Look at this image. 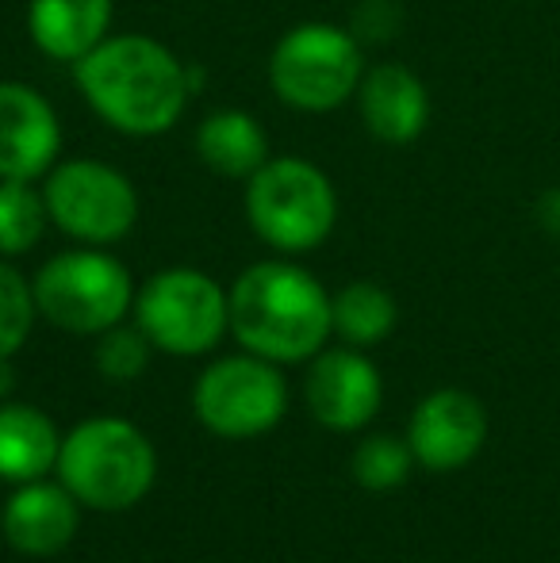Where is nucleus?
Here are the masks:
<instances>
[{"instance_id":"6ab92c4d","label":"nucleus","mask_w":560,"mask_h":563,"mask_svg":"<svg viewBox=\"0 0 560 563\" xmlns=\"http://www.w3.org/2000/svg\"><path fill=\"white\" fill-rule=\"evenodd\" d=\"M51 227L39 180H0V257H23Z\"/></svg>"},{"instance_id":"6e6552de","label":"nucleus","mask_w":560,"mask_h":563,"mask_svg":"<svg viewBox=\"0 0 560 563\" xmlns=\"http://www.w3.org/2000/svg\"><path fill=\"white\" fill-rule=\"evenodd\" d=\"M135 327L173 356H200L231 330V299L200 268H162L135 291Z\"/></svg>"},{"instance_id":"2eb2a0df","label":"nucleus","mask_w":560,"mask_h":563,"mask_svg":"<svg viewBox=\"0 0 560 563\" xmlns=\"http://www.w3.org/2000/svg\"><path fill=\"white\" fill-rule=\"evenodd\" d=\"M4 541L23 556H54L77 533V498L54 483H20L4 506Z\"/></svg>"},{"instance_id":"7ed1b4c3","label":"nucleus","mask_w":560,"mask_h":563,"mask_svg":"<svg viewBox=\"0 0 560 563\" xmlns=\"http://www.w3.org/2000/svg\"><path fill=\"white\" fill-rule=\"evenodd\" d=\"M365 51L350 27L307 20L288 27L270 51V89L292 112L327 115L358 97Z\"/></svg>"},{"instance_id":"dca6fc26","label":"nucleus","mask_w":560,"mask_h":563,"mask_svg":"<svg viewBox=\"0 0 560 563\" xmlns=\"http://www.w3.org/2000/svg\"><path fill=\"white\" fill-rule=\"evenodd\" d=\"M193 150L204 169L227 180H250L273 157L262 119L242 108H219V112L204 115L193 134Z\"/></svg>"},{"instance_id":"423d86ee","label":"nucleus","mask_w":560,"mask_h":563,"mask_svg":"<svg viewBox=\"0 0 560 563\" xmlns=\"http://www.w3.org/2000/svg\"><path fill=\"white\" fill-rule=\"evenodd\" d=\"M35 307L46 322L66 334H105L120 327L123 314L135 307V280L128 265L105 245L54 253L31 280Z\"/></svg>"},{"instance_id":"f03ea898","label":"nucleus","mask_w":560,"mask_h":563,"mask_svg":"<svg viewBox=\"0 0 560 563\" xmlns=\"http://www.w3.org/2000/svg\"><path fill=\"white\" fill-rule=\"evenodd\" d=\"M231 334L254 356L296 364L334 334V296L292 261H257L227 291Z\"/></svg>"},{"instance_id":"f8f14e48","label":"nucleus","mask_w":560,"mask_h":563,"mask_svg":"<svg viewBox=\"0 0 560 563\" xmlns=\"http://www.w3.org/2000/svg\"><path fill=\"white\" fill-rule=\"evenodd\" d=\"M487 438V415L480 399H472L461 387H441V391L426 395L411 415V430H407V445L415 460L430 472H453L464 467Z\"/></svg>"},{"instance_id":"5701e85b","label":"nucleus","mask_w":560,"mask_h":563,"mask_svg":"<svg viewBox=\"0 0 560 563\" xmlns=\"http://www.w3.org/2000/svg\"><path fill=\"white\" fill-rule=\"evenodd\" d=\"M534 219H538V227L546 230L553 242H560V188H546V192L538 196Z\"/></svg>"},{"instance_id":"aec40b11","label":"nucleus","mask_w":560,"mask_h":563,"mask_svg":"<svg viewBox=\"0 0 560 563\" xmlns=\"http://www.w3.org/2000/svg\"><path fill=\"white\" fill-rule=\"evenodd\" d=\"M411 464H415L411 445L399 438H384L381 433V438L361 441L350 460V472L365 490H396L399 483H407Z\"/></svg>"},{"instance_id":"39448f33","label":"nucleus","mask_w":560,"mask_h":563,"mask_svg":"<svg viewBox=\"0 0 560 563\" xmlns=\"http://www.w3.org/2000/svg\"><path fill=\"white\" fill-rule=\"evenodd\" d=\"M157 475L154 445L123 418H89L58 452V479L92 510H128L142 503Z\"/></svg>"},{"instance_id":"f257e3e1","label":"nucleus","mask_w":560,"mask_h":563,"mask_svg":"<svg viewBox=\"0 0 560 563\" xmlns=\"http://www.w3.org/2000/svg\"><path fill=\"white\" fill-rule=\"evenodd\" d=\"M69 69L92 115L128 139L169 134L193 100L188 66L169 46L142 31L108 35Z\"/></svg>"},{"instance_id":"f3484780","label":"nucleus","mask_w":560,"mask_h":563,"mask_svg":"<svg viewBox=\"0 0 560 563\" xmlns=\"http://www.w3.org/2000/svg\"><path fill=\"white\" fill-rule=\"evenodd\" d=\"M58 430L39 407L12 402L0 407V479L35 483L58 467Z\"/></svg>"},{"instance_id":"412c9836","label":"nucleus","mask_w":560,"mask_h":563,"mask_svg":"<svg viewBox=\"0 0 560 563\" xmlns=\"http://www.w3.org/2000/svg\"><path fill=\"white\" fill-rule=\"evenodd\" d=\"M35 291L31 280H23L20 268H12L0 257V356H15L23 349V341L31 338L35 327Z\"/></svg>"},{"instance_id":"20e7f679","label":"nucleus","mask_w":560,"mask_h":563,"mask_svg":"<svg viewBox=\"0 0 560 563\" xmlns=\"http://www.w3.org/2000/svg\"><path fill=\"white\" fill-rule=\"evenodd\" d=\"M246 219L277 253H311L334 234L338 188L322 165L296 154H273L246 180Z\"/></svg>"},{"instance_id":"b1692460","label":"nucleus","mask_w":560,"mask_h":563,"mask_svg":"<svg viewBox=\"0 0 560 563\" xmlns=\"http://www.w3.org/2000/svg\"><path fill=\"white\" fill-rule=\"evenodd\" d=\"M15 387V368H12V356H0V399Z\"/></svg>"},{"instance_id":"4be33fe9","label":"nucleus","mask_w":560,"mask_h":563,"mask_svg":"<svg viewBox=\"0 0 560 563\" xmlns=\"http://www.w3.org/2000/svg\"><path fill=\"white\" fill-rule=\"evenodd\" d=\"M150 338L142 334L139 327H112L100 334L97 345V368L105 372L108 379H139L150 364Z\"/></svg>"},{"instance_id":"0eeeda50","label":"nucleus","mask_w":560,"mask_h":563,"mask_svg":"<svg viewBox=\"0 0 560 563\" xmlns=\"http://www.w3.org/2000/svg\"><path fill=\"white\" fill-rule=\"evenodd\" d=\"M51 223L81 245H116L139 223V188L100 157H58L43 180Z\"/></svg>"},{"instance_id":"4468645a","label":"nucleus","mask_w":560,"mask_h":563,"mask_svg":"<svg viewBox=\"0 0 560 563\" xmlns=\"http://www.w3.org/2000/svg\"><path fill=\"white\" fill-rule=\"evenodd\" d=\"M116 0H28V38L35 51L74 66L112 35Z\"/></svg>"},{"instance_id":"9d476101","label":"nucleus","mask_w":560,"mask_h":563,"mask_svg":"<svg viewBox=\"0 0 560 563\" xmlns=\"http://www.w3.org/2000/svg\"><path fill=\"white\" fill-rule=\"evenodd\" d=\"M62 157V119L28 81H0V180H43Z\"/></svg>"},{"instance_id":"1a4fd4ad","label":"nucleus","mask_w":560,"mask_h":563,"mask_svg":"<svg viewBox=\"0 0 560 563\" xmlns=\"http://www.w3.org/2000/svg\"><path fill=\"white\" fill-rule=\"evenodd\" d=\"M193 407L219 438H257L284 418L288 384L265 356H223L196 379Z\"/></svg>"},{"instance_id":"ddd939ff","label":"nucleus","mask_w":560,"mask_h":563,"mask_svg":"<svg viewBox=\"0 0 560 563\" xmlns=\"http://www.w3.org/2000/svg\"><path fill=\"white\" fill-rule=\"evenodd\" d=\"M353 100L365 131L384 146H411L430 126V89L404 62L369 66Z\"/></svg>"},{"instance_id":"a211bd4d","label":"nucleus","mask_w":560,"mask_h":563,"mask_svg":"<svg viewBox=\"0 0 560 563\" xmlns=\"http://www.w3.org/2000/svg\"><path fill=\"white\" fill-rule=\"evenodd\" d=\"M396 299L373 280H353L334 296V330L350 345H376L396 330Z\"/></svg>"},{"instance_id":"9b49d317","label":"nucleus","mask_w":560,"mask_h":563,"mask_svg":"<svg viewBox=\"0 0 560 563\" xmlns=\"http://www.w3.org/2000/svg\"><path fill=\"white\" fill-rule=\"evenodd\" d=\"M384 399L381 372L358 349H322L307 372V407L315 422L338 433H353L373 422Z\"/></svg>"}]
</instances>
